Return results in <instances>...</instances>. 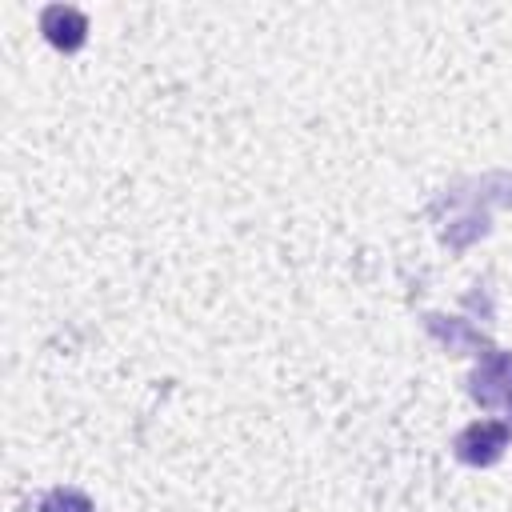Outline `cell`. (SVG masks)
I'll list each match as a JSON object with an SVG mask.
<instances>
[{"instance_id":"8992f818","label":"cell","mask_w":512,"mask_h":512,"mask_svg":"<svg viewBox=\"0 0 512 512\" xmlns=\"http://www.w3.org/2000/svg\"><path fill=\"white\" fill-rule=\"evenodd\" d=\"M508 428H512V420H508Z\"/></svg>"},{"instance_id":"3957f363","label":"cell","mask_w":512,"mask_h":512,"mask_svg":"<svg viewBox=\"0 0 512 512\" xmlns=\"http://www.w3.org/2000/svg\"><path fill=\"white\" fill-rule=\"evenodd\" d=\"M424 328H428V336H432L440 348H448L452 356H488V352H492V340H488L480 328H472L468 320H460V316L428 312V316H424Z\"/></svg>"},{"instance_id":"277c9868","label":"cell","mask_w":512,"mask_h":512,"mask_svg":"<svg viewBox=\"0 0 512 512\" xmlns=\"http://www.w3.org/2000/svg\"><path fill=\"white\" fill-rule=\"evenodd\" d=\"M40 32L48 36L52 48L76 52V48H84V40H88V16H84L80 8H72V4H48V8L40 12Z\"/></svg>"},{"instance_id":"7a4b0ae2","label":"cell","mask_w":512,"mask_h":512,"mask_svg":"<svg viewBox=\"0 0 512 512\" xmlns=\"http://www.w3.org/2000/svg\"><path fill=\"white\" fill-rule=\"evenodd\" d=\"M468 396L480 408H512V352L492 348L468 372Z\"/></svg>"},{"instance_id":"5b68a950","label":"cell","mask_w":512,"mask_h":512,"mask_svg":"<svg viewBox=\"0 0 512 512\" xmlns=\"http://www.w3.org/2000/svg\"><path fill=\"white\" fill-rule=\"evenodd\" d=\"M36 512H96V504L80 492V488H48L36 504Z\"/></svg>"},{"instance_id":"6da1fadb","label":"cell","mask_w":512,"mask_h":512,"mask_svg":"<svg viewBox=\"0 0 512 512\" xmlns=\"http://www.w3.org/2000/svg\"><path fill=\"white\" fill-rule=\"evenodd\" d=\"M508 436H512V428H508L504 420H472L468 428L456 432L452 452H456V460L468 464V468H492V464L504 456Z\"/></svg>"}]
</instances>
